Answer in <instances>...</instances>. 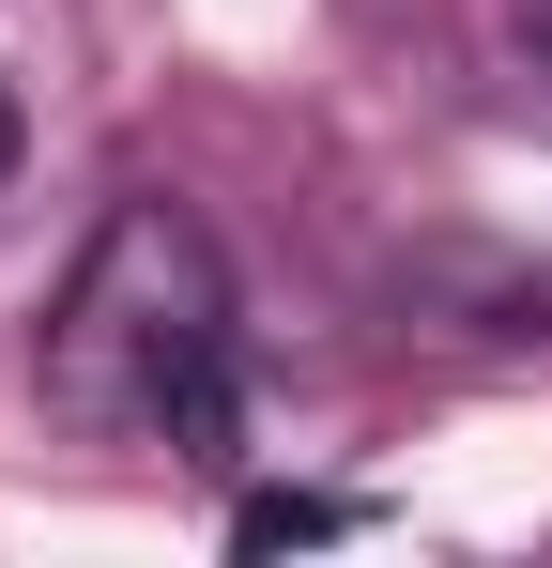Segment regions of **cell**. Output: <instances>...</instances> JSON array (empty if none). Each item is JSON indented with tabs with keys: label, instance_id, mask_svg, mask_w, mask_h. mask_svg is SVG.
Returning <instances> with one entry per match:
<instances>
[{
	"label": "cell",
	"instance_id": "1",
	"mask_svg": "<svg viewBox=\"0 0 552 568\" xmlns=\"http://www.w3.org/2000/svg\"><path fill=\"white\" fill-rule=\"evenodd\" d=\"M31 384L78 446H170V462H231L246 430V354H231V277L215 231L184 200H123L78 246V277L31 338Z\"/></svg>",
	"mask_w": 552,
	"mask_h": 568
},
{
	"label": "cell",
	"instance_id": "4",
	"mask_svg": "<svg viewBox=\"0 0 552 568\" xmlns=\"http://www.w3.org/2000/svg\"><path fill=\"white\" fill-rule=\"evenodd\" d=\"M0 185H16V93H0Z\"/></svg>",
	"mask_w": 552,
	"mask_h": 568
},
{
	"label": "cell",
	"instance_id": "2",
	"mask_svg": "<svg viewBox=\"0 0 552 568\" xmlns=\"http://www.w3.org/2000/svg\"><path fill=\"white\" fill-rule=\"evenodd\" d=\"M338 523H354L338 491H262V507H246L231 538H246V554H292V538H338Z\"/></svg>",
	"mask_w": 552,
	"mask_h": 568
},
{
	"label": "cell",
	"instance_id": "3",
	"mask_svg": "<svg viewBox=\"0 0 552 568\" xmlns=\"http://www.w3.org/2000/svg\"><path fill=\"white\" fill-rule=\"evenodd\" d=\"M507 16H522V47H538V62H552V0H507Z\"/></svg>",
	"mask_w": 552,
	"mask_h": 568
}]
</instances>
